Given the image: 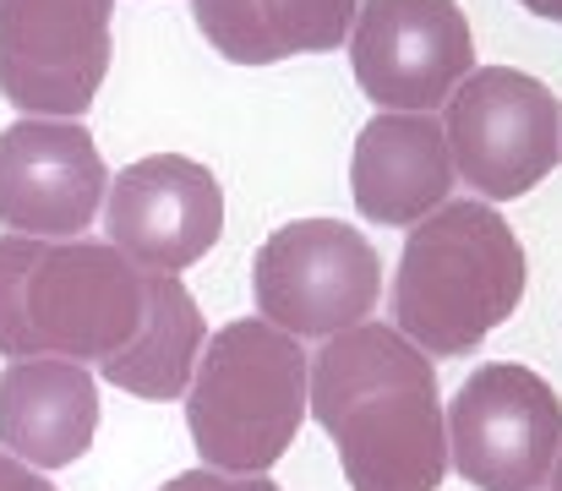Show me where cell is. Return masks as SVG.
I'll use <instances>...</instances> for the list:
<instances>
[{
  "label": "cell",
  "instance_id": "obj_1",
  "mask_svg": "<svg viewBox=\"0 0 562 491\" xmlns=\"http://www.w3.org/2000/svg\"><path fill=\"white\" fill-rule=\"evenodd\" d=\"M306 415L328 432L350 491H437L448 476L437 366L398 327L361 323L323 338Z\"/></svg>",
  "mask_w": 562,
  "mask_h": 491
},
{
  "label": "cell",
  "instance_id": "obj_2",
  "mask_svg": "<svg viewBox=\"0 0 562 491\" xmlns=\"http://www.w3.org/2000/svg\"><path fill=\"white\" fill-rule=\"evenodd\" d=\"M525 284L530 263L508 219L481 197H459L409 224L393 268V327L431 360H448L508 323Z\"/></svg>",
  "mask_w": 562,
  "mask_h": 491
},
{
  "label": "cell",
  "instance_id": "obj_3",
  "mask_svg": "<svg viewBox=\"0 0 562 491\" xmlns=\"http://www.w3.org/2000/svg\"><path fill=\"white\" fill-rule=\"evenodd\" d=\"M148 312V274L110 241L0 235V355L110 360Z\"/></svg>",
  "mask_w": 562,
  "mask_h": 491
},
{
  "label": "cell",
  "instance_id": "obj_4",
  "mask_svg": "<svg viewBox=\"0 0 562 491\" xmlns=\"http://www.w3.org/2000/svg\"><path fill=\"white\" fill-rule=\"evenodd\" d=\"M312 355L284 327L246 317L218 327L191 371L187 432L207 470L268 476L301 437Z\"/></svg>",
  "mask_w": 562,
  "mask_h": 491
},
{
  "label": "cell",
  "instance_id": "obj_5",
  "mask_svg": "<svg viewBox=\"0 0 562 491\" xmlns=\"http://www.w3.org/2000/svg\"><path fill=\"white\" fill-rule=\"evenodd\" d=\"M453 175L481 202H514L562 164V99L530 71L481 66L442 104Z\"/></svg>",
  "mask_w": 562,
  "mask_h": 491
},
{
  "label": "cell",
  "instance_id": "obj_6",
  "mask_svg": "<svg viewBox=\"0 0 562 491\" xmlns=\"http://www.w3.org/2000/svg\"><path fill=\"white\" fill-rule=\"evenodd\" d=\"M257 317L290 338H334L372 323L382 295L376 246L345 219H290L251 257Z\"/></svg>",
  "mask_w": 562,
  "mask_h": 491
},
{
  "label": "cell",
  "instance_id": "obj_7",
  "mask_svg": "<svg viewBox=\"0 0 562 491\" xmlns=\"http://www.w3.org/2000/svg\"><path fill=\"white\" fill-rule=\"evenodd\" d=\"M562 454L558 388L519 366L492 360L464 377L448 404V465L475 491H541Z\"/></svg>",
  "mask_w": 562,
  "mask_h": 491
},
{
  "label": "cell",
  "instance_id": "obj_8",
  "mask_svg": "<svg viewBox=\"0 0 562 491\" xmlns=\"http://www.w3.org/2000/svg\"><path fill=\"white\" fill-rule=\"evenodd\" d=\"M115 0H0V93L22 115L82 121L110 77Z\"/></svg>",
  "mask_w": 562,
  "mask_h": 491
},
{
  "label": "cell",
  "instance_id": "obj_9",
  "mask_svg": "<svg viewBox=\"0 0 562 491\" xmlns=\"http://www.w3.org/2000/svg\"><path fill=\"white\" fill-rule=\"evenodd\" d=\"M350 71L376 110L437 115L475 71V33L459 0H361Z\"/></svg>",
  "mask_w": 562,
  "mask_h": 491
},
{
  "label": "cell",
  "instance_id": "obj_10",
  "mask_svg": "<svg viewBox=\"0 0 562 491\" xmlns=\"http://www.w3.org/2000/svg\"><path fill=\"white\" fill-rule=\"evenodd\" d=\"M224 235V191L207 164L187 154H148L115 169L104 191V241L143 274H181Z\"/></svg>",
  "mask_w": 562,
  "mask_h": 491
},
{
  "label": "cell",
  "instance_id": "obj_11",
  "mask_svg": "<svg viewBox=\"0 0 562 491\" xmlns=\"http://www.w3.org/2000/svg\"><path fill=\"white\" fill-rule=\"evenodd\" d=\"M110 191V164L82 121L22 115L0 132V224L5 235L77 241Z\"/></svg>",
  "mask_w": 562,
  "mask_h": 491
},
{
  "label": "cell",
  "instance_id": "obj_12",
  "mask_svg": "<svg viewBox=\"0 0 562 491\" xmlns=\"http://www.w3.org/2000/svg\"><path fill=\"white\" fill-rule=\"evenodd\" d=\"M453 154L437 115H398L376 110L350 154V197L361 219L382 230H409L437 213L453 191Z\"/></svg>",
  "mask_w": 562,
  "mask_h": 491
},
{
  "label": "cell",
  "instance_id": "obj_13",
  "mask_svg": "<svg viewBox=\"0 0 562 491\" xmlns=\"http://www.w3.org/2000/svg\"><path fill=\"white\" fill-rule=\"evenodd\" d=\"M99 432V388L88 366L33 355L0 371V448L33 470L77 465Z\"/></svg>",
  "mask_w": 562,
  "mask_h": 491
},
{
  "label": "cell",
  "instance_id": "obj_14",
  "mask_svg": "<svg viewBox=\"0 0 562 491\" xmlns=\"http://www.w3.org/2000/svg\"><path fill=\"white\" fill-rule=\"evenodd\" d=\"M361 0H191L196 33L229 66H279L290 55L339 49Z\"/></svg>",
  "mask_w": 562,
  "mask_h": 491
},
{
  "label": "cell",
  "instance_id": "obj_15",
  "mask_svg": "<svg viewBox=\"0 0 562 491\" xmlns=\"http://www.w3.org/2000/svg\"><path fill=\"white\" fill-rule=\"evenodd\" d=\"M196 355H202V312H196L191 290L176 274H148V312H143L137 338L121 355L99 360V371L121 393L181 399L191 388Z\"/></svg>",
  "mask_w": 562,
  "mask_h": 491
},
{
  "label": "cell",
  "instance_id": "obj_16",
  "mask_svg": "<svg viewBox=\"0 0 562 491\" xmlns=\"http://www.w3.org/2000/svg\"><path fill=\"white\" fill-rule=\"evenodd\" d=\"M159 491H284L268 476H224V470H187L176 481H165Z\"/></svg>",
  "mask_w": 562,
  "mask_h": 491
},
{
  "label": "cell",
  "instance_id": "obj_17",
  "mask_svg": "<svg viewBox=\"0 0 562 491\" xmlns=\"http://www.w3.org/2000/svg\"><path fill=\"white\" fill-rule=\"evenodd\" d=\"M0 491H60V487L44 481L33 465H22V459H11V454L0 448Z\"/></svg>",
  "mask_w": 562,
  "mask_h": 491
},
{
  "label": "cell",
  "instance_id": "obj_18",
  "mask_svg": "<svg viewBox=\"0 0 562 491\" xmlns=\"http://www.w3.org/2000/svg\"><path fill=\"white\" fill-rule=\"evenodd\" d=\"M525 11H536V16H547V22H562V0H519Z\"/></svg>",
  "mask_w": 562,
  "mask_h": 491
},
{
  "label": "cell",
  "instance_id": "obj_19",
  "mask_svg": "<svg viewBox=\"0 0 562 491\" xmlns=\"http://www.w3.org/2000/svg\"><path fill=\"white\" fill-rule=\"evenodd\" d=\"M552 491H562V454H558V465H552Z\"/></svg>",
  "mask_w": 562,
  "mask_h": 491
}]
</instances>
